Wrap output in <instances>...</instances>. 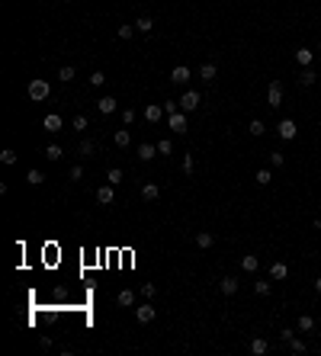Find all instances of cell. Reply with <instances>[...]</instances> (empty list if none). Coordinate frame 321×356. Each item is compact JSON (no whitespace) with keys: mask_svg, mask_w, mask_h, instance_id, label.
<instances>
[{"mask_svg":"<svg viewBox=\"0 0 321 356\" xmlns=\"http://www.w3.org/2000/svg\"><path fill=\"white\" fill-rule=\"evenodd\" d=\"M286 276H289V266H286L283 260H273V263H270V279H276V282H283Z\"/></svg>","mask_w":321,"mask_h":356,"instance_id":"10","label":"cell"},{"mask_svg":"<svg viewBox=\"0 0 321 356\" xmlns=\"http://www.w3.org/2000/svg\"><path fill=\"white\" fill-rule=\"evenodd\" d=\"M315 80H318V74H315L312 68H302V77H299V84H302V87H312Z\"/></svg>","mask_w":321,"mask_h":356,"instance_id":"25","label":"cell"},{"mask_svg":"<svg viewBox=\"0 0 321 356\" xmlns=\"http://www.w3.org/2000/svg\"><path fill=\"white\" fill-rule=\"evenodd\" d=\"M132 26H135V32H145V36H148V32L154 29L151 16H138V19H135V23H132Z\"/></svg>","mask_w":321,"mask_h":356,"instance_id":"20","label":"cell"},{"mask_svg":"<svg viewBox=\"0 0 321 356\" xmlns=\"http://www.w3.org/2000/svg\"><path fill=\"white\" fill-rule=\"evenodd\" d=\"M193 170H196V161H193V154H183V173L190 177Z\"/></svg>","mask_w":321,"mask_h":356,"instance_id":"38","label":"cell"},{"mask_svg":"<svg viewBox=\"0 0 321 356\" xmlns=\"http://www.w3.org/2000/svg\"><path fill=\"white\" fill-rule=\"evenodd\" d=\"M241 270H244V273H257V270H260V260H257L254 254L241 257Z\"/></svg>","mask_w":321,"mask_h":356,"instance_id":"15","label":"cell"},{"mask_svg":"<svg viewBox=\"0 0 321 356\" xmlns=\"http://www.w3.org/2000/svg\"><path fill=\"white\" fill-rule=\"evenodd\" d=\"M283 164H286V154H280V151L270 154V167H283Z\"/></svg>","mask_w":321,"mask_h":356,"instance_id":"39","label":"cell"},{"mask_svg":"<svg viewBox=\"0 0 321 356\" xmlns=\"http://www.w3.org/2000/svg\"><path fill=\"white\" fill-rule=\"evenodd\" d=\"M26 183H29V186H42V183H45V173H42V170H36V167H32V170L26 173Z\"/></svg>","mask_w":321,"mask_h":356,"instance_id":"23","label":"cell"},{"mask_svg":"<svg viewBox=\"0 0 321 356\" xmlns=\"http://www.w3.org/2000/svg\"><path fill=\"white\" fill-rule=\"evenodd\" d=\"M164 116H167V109H164V103H148V106H145V119H148L151 125H158Z\"/></svg>","mask_w":321,"mask_h":356,"instance_id":"5","label":"cell"},{"mask_svg":"<svg viewBox=\"0 0 321 356\" xmlns=\"http://www.w3.org/2000/svg\"><path fill=\"white\" fill-rule=\"evenodd\" d=\"M276 132H280V138H283V141H292L299 135V125L292 122V119H283V122L276 125Z\"/></svg>","mask_w":321,"mask_h":356,"instance_id":"6","label":"cell"},{"mask_svg":"<svg viewBox=\"0 0 321 356\" xmlns=\"http://www.w3.org/2000/svg\"><path fill=\"white\" fill-rule=\"evenodd\" d=\"M219 289H222V295H235L238 292V279L235 276H225L222 282H219Z\"/></svg>","mask_w":321,"mask_h":356,"instance_id":"18","label":"cell"},{"mask_svg":"<svg viewBox=\"0 0 321 356\" xmlns=\"http://www.w3.org/2000/svg\"><path fill=\"white\" fill-rule=\"evenodd\" d=\"M190 77H193V74H190V68H186V64H177V68L170 71V80H174V84H180V87L190 84Z\"/></svg>","mask_w":321,"mask_h":356,"instance_id":"9","label":"cell"},{"mask_svg":"<svg viewBox=\"0 0 321 356\" xmlns=\"http://www.w3.org/2000/svg\"><path fill=\"white\" fill-rule=\"evenodd\" d=\"M292 337H296V331H289V327H286V331H283V334H280V340H283V343H289V340H292Z\"/></svg>","mask_w":321,"mask_h":356,"instance_id":"45","label":"cell"},{"mask_svg":"<svg viewBox=\"0 0 321 356\" xmlns=\"http://www.w3.org/2000/svg\"><path fill=\"white\" fill-rule=\"evenodd\" d=\"M71 180H74V183H77V180H84V167H80V164L71 167Z\"/></svg>","mask_w":321,"mask_h":356,"instance_id":"44","label":"cell"},{"mask_svg":"<svg viewBox=\"0 0 321 356\" xmlns=\"http://www.w3.org/2000/svg\"><path fill=\"white\" fill-rule=\"evenodd\" d=\"M158 196H160V189H158L154 183H145V186H141V199H145V202H154Z\"/></svg>","mask_w":321,"mask_h":356,"instance_id":"22","label":"cell"},{"mask_svg":"<svg viewBox=\"0 0 321 356\" xmlns=\"http://www.w3.org/2000/svg\"><path fill=\"white\" fill-rule=\"evenodd\" d=\"M212 244H215L212 231H199V234H196V247H199V250H209Z\"/></svg>","mask_w":321,"mask_h":356,"instance_id":"14","label":"cell"},{"mask_svg":"<svg viewBox=\"0 0 321 356\" xmlns=\"http://www.w3.org/2000/svg\"><path fill=\"white\" fill-rule=\"evenodd\" d=\"M286 347H289V353H305V340H299V337H292Z\"/></svg>","mask_w":321,"mask_h":356,"instance_id":"36","label":"cell"},{"mask_svg":"<svg viewBox=\"0 0 321 356\" xmlns=\"http://www.w3.org/2000/svg\"><path fill=\"white\" fill-rule=\"evenodd\" d=\"M77 151H80V157H93V151H97V145H93L90 138H84V141H80V148H77Z\"/></svg>","mask_w":321,"mask_h":356,"instance_id":"30","label":"cell"},{"mask_svg":"<svg viewBox=\"0 0 321 356\" xmlns=\"http://www.w3.org/2000/svg\"><path fill=\"white\" fill-rule=\"evenodd\" d=\"M267 350H270L267 337H254V340H251V353H254V356H263Z\"/></svg>","mask_w":321,"mask_h":356,"instance_id":"16","label":"cell"},{"mask_svg":"<svg viewBox=\"0 0 321 356\" xmlns=\"http://www.w3.org/2000/svg\"><path fill=\"white\" fill-rule=\"evenodd\" d=\"M97 109L103 112V116H113L116 109H119V100H116V96H100V100H97Z\"/></svg>","mask_w":321,"mask_h":356,"instance_id":"8","label":"cell"},{"mask_svg":"<svg viewBox=\"0 0 321 356\" xmlns=\"http://www.w3.org/2000/svg\"><path fill=\"white\" fill-rule=\"evenodd\" d=\"M167 125L174 129L177 135H183L186 129H190V125H186V112H183V109H177V112H167Z\"/></svg>","mask_w":321,"mask_h":356,"instance_id":"3","label":"cell"},{"mask_svg":"<svg viewBox=\"0 0 321 356\" xmlns=\"http://www.w3.org/2000/svg\"><path fill=\"white\" fill-rule=\"evenodd\" d=\"M270 289H273V286H270L267 279H257V282H254V292H257V295H270Z\"/></svg>","mask_w":321,"mask_h":356,"instance_id":"35","label":"cell"},{"mask_svg":"<svg viewBox=\"0 0 321 356\" xmlns=\"http://www.w3.org/2000/svg\"><path fill=\"white\" fill-rule=\"evenodd\" d=\"M215 74H219L215 64H202V68H199V77H202V80H215Z\"/></svg>","mask_w":321,"mask_h":356,"instance_id":"27","label":"cell"},{"mask_svg":"<svg viewBox=\"0 0 321 356\" xmlns=\"http://www.w3.org/2000/svg\"><path fill=\"white\" fill-rule=\"evenodd\" d=\"M267 103H270L273 109L283 106V84H280V80H270V87H267Z\"/></svg>","mask_w":321,"mask_h":356,"instance_id":"2","label":"cell"},{"mask_svg":"<svg viewBox=\"0 0 321 356\" xmlns=\"http://www.w3.org/2000/svg\"><path fill=\"white\" fill-rule=\"evenodd\" d=\"M138 292H141V299H154V292H158V289H154V282H141V289H138Z\"/></svg>","mask_w":321,"mask_h":356,"instance_id":"37","label":"cell"},{"mask_svg":"<svg viewBox=\"0 0 321 356\" xmlns=\"http://www.w3.org/2000/svg\"><path fill=\"white\" fill-rule=\"evenodd\" d=\"M113 183H106V186H97V202H103V206H109L113 202Z\"/></svg>","mask_w":321,"mask_h":356,"instance_id":"12","label":"cell"},{"mask_svg":"<svg viewBox=\"0 0 321 356\" xmlns=\"http://www.w3.org/2000/svg\"><path fill=\"white\" fill-rule=\"evenodd\" d=\"M113 141H116V148H129V145H132L129 129H119V132H113Z\"/></svg>","mask_w":321,"mask_h":356,"instance_id":"17","label":"cell"},{"mask_svg":"<svg viewBox=\"0 0 321 356\" xmlns=\"http://www.w3.org/2000/svg\"><path fill=\"white\" fill-rule=\"evenodd\" d=\"M116 302L122 305V308H132V305H135V292H132V289H122V292L116 295Z\"/></svg>","mask_w":321,"mask_h":356,"instance_id":"19","label":"cell"},{"mask_svg":"<svg viewBox=\"0 0 321 356\" xmlns=\"http://www.w3.org/2000/svg\"><path fill=\"white\" fill-rule=\"evenodd\" d=\"M254 180H257V186H267L270 180H273V170H270V167H263V170L254 173Z\"/></svg>","mask_w":321,"mask_h":356,"instance_id":"26","label":"cell"},{"mask_svg":"<svg viewBox=\"0 0 321 356\" xmlns=\"http://www.w3.org/2000/svg\"><path fill=\"white\" fill-rule=\"evenodd\" d=\"M199 103H202V100H199V93H196V90H186L183 96H180V109H183V112H193V109H199Z\"/></svg>","mask_w":321,"mask_h":356,"instance_id":"7","label":"cell"},{"mask_svg":"<svg viewBox=\"0 0 321 356\" xmlns=\"http://www.w3.org/2000/svg\"><path fill=\"white\" fill-rule=\"evenodd\" d=\"M26 93H29V100L42 103V100H48V96H52V84H48L45 77H36V80H29Z\"/></svg>","mask_w":321,"mask_h":356,"instance_id":"1","label":"cell"},{"mask_svg":"<svg viewBox=\"0 0 321 356\" xmlns=\"http://www.w3.org/2000/svg\"><path fill=\"white\" fill-rule=\"evenodd\" d=\"M170 151H174V145H170L167 138H160L158 141V154H170Z\"/></svg>","mask_w":321,"mask_h":356,"instance_id":"40","label":"cell"},{"mask_svg":"<svg viewBox=\"0 0 321 356\" xmlns=\"http://www.w3.org/2000/svg\"><path fill=\"white\" fill-rule=\"evenodd\" d=\"M296 327L302 334H308V331H315V318L312 315H299V321H296Z\"/></svg>","mask_w":321,"mask_h":356,"instance_id":"21","label":"cell"},{"mask_svg":"<svg viewBox=\"0 0 321 356\" xmlns=\"http://www.w3.org/2000/svg\"><path fill=\"white\" fill-rule=\"evenodd\" d=\"M135 116H138L135 109H122V122H125V125H132V122H135Z\"/></svg>","mask_w":321,"mask_h":356,"instance_id":"43","label":"cell"},{"mask_svg":"<svg viewBox=\"0 0 321 356\" xmlns=\"http://www.w3.org/2000/svg\"><path fill=\"white\" fill-rule=\"evenodd\" d=\"M61 116H58V112H48L45 116V132H61Z\"/></svg>","mask_w":321,"mask_h":356,"instance_id":"13","label":"cell"},{"mask_svg":"<svg viewBox=\"0 0 321 356\" xmlns=\"http://www.w3.org/2000/svg\"><path fill=\"white\" fill-rule=\"evenodd\" d=\"M315 228H318V231H321V218H315Z\"/></svg>","mask_w":321,"mask_h":356,"instance_id":"47","label":"cell"},{"mask_svg":"<svg viewBox=\"0 0 321 356\" xmlns=\"http://www.w3.org/2000/svg\"><path fill=\"white\" fill-rule=\"evenodd\" d=\"M263 132H267V125L260 122V119H251V135H254V138H260Z\"/></svg>","mask_w":321,"mask_h":356,"instance_id":"34","label":"cell"},{"mask_svg":"<svg viewBox=\"0 0 321 356\" xmlns=\"http://www.w3.org/2000/svg\"><path fill=\"white\" fill-rule=\"evenodd\" d=\"M106 183L119 186V183H122V170H119V167H109V170H106Z\"/></svg>","mask_w":321,"mask_h":356,"instance_id":"31","label":"cell"},{"mask_svg":"<svg viewBox=\"0 0 321 356\" xmlns=\"http://www.w3.org/2000/svg\"><path fill=\"white\" fill-rule=\"evenodd\" d=\"M315 292H318V295H321V276H318V279H315Z\"/></svg>","mask_w":321,"mask_h":356,"instance_id":"46","label":"cell"},{"mask_svg":"<svg viewBox=\"0 0 321 356\" xmlns=\"http://www.w3.org/2000/svg\"><path fill=\"white\" fill-rule=\"evenodd\" d=\"M312 58H315V55L308 52V48H299V52H296V61L302 64V68H312Z\"/></svg>","mask_w":321,"mask_h":356,"instance_id":"24","label":"cell"},{"mask_svg":"<svg viewBox=\"0 0 321 356\" xmlns=\"http://www.w3.org/2000/svg\"><path fill=\"white\" fill-rule=\"evenodd\" d=\"M135 154H138V161H151V157L158 154V145H148V141H145V145L135 148Z\"/></svg>","mask_w":321,"mask_h":356,"instance_id":"11","label":"cell"},{"mask_svg":"<svg viewBox=\"0 0 321 356\" xmlns=\"http://www.w3.org/2000/svg\"><path fill=\"white\" fill-rule=\"evenodd\" d=\"M87 80H90V87H103V84H106V74H103V71H93Z\"/></svg>","mask_w":321,"mask_h":356,"instance_id":"33","label":"cell"},{"mask_svg":"<svg viewBox=\"0 0 321 356\" xmlns=\"http://www.w3.org/2000/svg\"><path fill=\"white\" fill-rule=\"evenodd\" d=\"M74 77H77V71L71 68V64H64V68L58 71V80H64V84H71V80H74Z\"/></svg>","mask_w":321,"mask_h":356,"instance_id":"29","label":"cell"},{"mask_svg":"<svg viewBox=\"0 0 321 356\" xmlns=\"http://www.w3.org/2000/svg\"><path fill=\"white\" fill-rule=\"evenodd\" d=\"M71 125H74V132H84V129H87V116H74V122H71Z\"/></svg>","mask_w":321,"mask_h":356,"instance_id":"41","label":"cell"},{"mask_svg":"<svg viewBox=\"0 0 321 356\" xmlns=\"http://www.w3.org/2000/svg\"><path fill=\"white\" fill-rule=\"evenodd\" d=\"M45 157H48V161H61V157H64L61 145H48V148H45Z\"/></svg>","mask_w":321,"mask_h":356,"instance_id":"28","label":"cell"},{"mask_svg":"<svg viewBox=\"0 0 321 356\" xmlns=\"http://www.w3.org/2000/svg\"><path fill=\"white\" fill-rule=\"evenodd\" d=\"M0 161H3V164H16V151H10V148H7V151H0Z\"/></svg>","mask_w":321,"mask_h":356,"instance_id":"42","label":"cell"},{"mask_svg":"<svg viewBox=\"0 0 321 356\" xmlns=\"http://www.w3.org/2000/svg\"><path fill=\"white\" fill-rule=\"evenodd\" d=\"M154 315H158V311H154L151 299H145V305H138V308H135V321H138V324H151Z\"/></svg>","mask_w":321,"mask_h":356,"instance_id":"4","label":"cell"},{"mask_svg":"<svg viewBox=\"0 0 321 356\" xmlns=\"http://www.w3.org/2000/svg\"><path fill=\"white\" fill-rule=\"evenodd\" d=\"M116 36H119L122 42H129L132 36H135V26H119V29H116Z\"/></svg>","mask_w":321,"mask_h":356,"instance_id":"32","label":"cell"}]
</instances>
